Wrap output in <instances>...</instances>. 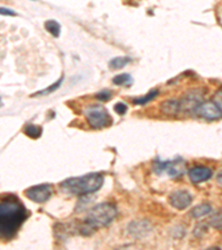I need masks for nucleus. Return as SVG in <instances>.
Here are the masks:
<instances>
[{
    "label": "nucleus",
    "mask_w": 222,
    "mask_h": 250,
    "mask_svg": "<svg viewBox=\"0 0 222 250\" xmlns=\"http://www.w3.org/2000/svg\"><path fill=\"white\" fill-rule=\"evenodd\" d=\"M27 217V209L16 197L0 200V240L14 238Z\"/></svg>",
    "instance_id": "nucleus-1"
},
{
    "label": "nucleus",
    "mask_w": 222,
    "mask_h": 250,
    "mask_svg": "<svg viewBox=\"0 0 222 250\" xmlns=\"http://www.w3.org/2000/svg\"><path fill=\"white\" fill-rule=\"evenodd\" d=\"M117 213L118 211L115 204L109 203L97 204L88 211L84 221L79 226V232L82 234H89L97 229L107 227L115 220Z\"/></svg>",
    "instance_id": "nucleus-2"
},
{
    "label": "nucleus",
    "mask_w": 222,
    "mask_h": 250,
    "mask_svg": "<svg viewBox=\"0 0 222 250\" xmlns=\"http://www.w3.org/2000/svg\"><path fill=\"white\" fill-rule=\"evenodd\" d=\"M104 185V176L99 172H91L81 177L69 178L60 184L62 190L76 196L95 194Z\"/></svg>",
    "instance_id": "nucleus-3"
},
{
    "label": "nucleus",
    "mask_w": 222,
    "mask_h": 250,
    "mask_svg": "<svg viewBox=\"0 0 222 250\" xmlns=\"http://www.w3.org/2000/svg\"><path fill=\"white\" fill-rule=\"evenodd\" d=\"M85 118L93 129H104L112 125V118L104 106L92 105L85 109Z\"/></svg>",
    "instance_id": "nucleus-4"
},
{
    "label": "nucleus",
    "mask_w": 222,
    "mask_h": 250,
    "mask_svg": "<svg viewBox=\"0 0 222 250\" xmlns=\"http://www.w3.org/2000/svg\"><path fill=\"white\" fill-rule=\"evenodd\" d=\"M194 113L207 120H218L222 118V88L218 90L212 99L203 101L195 109Z\"/></svg>",
    "instance_id": "nucleus-5"
},
{
    "label": "nucleus",
    "mask_w": 222,
    "mask_h": 250,
    "mask_svg": "<svg viewBox=\"0 0 222 250\" xmlns=\"http://www.w3.org/2000/svg\"><path fill=\"white\" fill-rule=\"evenodd\" d=\"M205 90L200 88H193L190 89L189 92L184 93L180 99H177V101H178L179 113H194L195 109L205 101V98H203L205 97Z\"/></svg>",
    "instance_id": "nucleus-6"
},
{
    "label": "nucleus",
    "mask_w": 222,
    "mask_h": 250,
    "mask_svg": "<svg viewBox=\"0 0 222 250\" xmlns=\"http://www.w3.org/2000/svg\"><path fill=\"white\" fill-rule=\"evenodd\" d=\"M155 172L158 175L161 173H167L169 177L177 178L183 175L184 172V162L183 159L178 158L175 160H167V161H156Z\"/></svg>",
    "instance_id": "nucleus-7"
},
{
    "label": "nucleus",
    "mask_w": 222,
    "mask_h": 250,
    "mask_svg": "<svg viewBox=\"0 0 222 250\" xmlns=\"http://www.w3.org/2000/svg\"><path fill=\"white\" fill-rule=\"evenodd\" d=\"M51 186L48 184L33 186V187H30L25 191V195L27 196V198L37 203H46L51 197Z\"/></svg>",
    "instance_id": "nucleus-8"
},
{
    "label": "nucleus",
    "mask_w": 222,
    "mask_h": 250,
    "mask_svg": "<svg viewBox=\"0 0 222 250\" xmlns=\"http://www.w3.org/2000/svg\"><path fill=\"white\" fill-rule=\"evenodd\" d=\"M169 202L172 207L178 210H184L192 203V196L187 190H177L172 192Z\"/></svg>",
    "instance_id": "nucleus-9"
},
{
    "label": "nucleus",
    "mask_w": 222,
    "mask_h": 250,
    "mask_svg": "<svg viewBox=\"0 0 222 250\" xmlns=\"http://www.w3.org/2000/svg\"><path fill=\"white\" fill-rule=\"evenodd\" d=\"M212 176V170L208 167H193L189 170V178L193 184H201L209 180Z\"/></svg>",
    "instance_id": "nucleus-10"
},
{
    "label": "nucleus",
    "mask_w": 222,
    "mask_h": 250,
    "mask_svg": "<svg viewBox=\"0 0 222 250\" xmlns=\"http://www.w3.org/2000/svg\"><path fill=\"white\" fill-rule=\"evenodd\" d=\"M152 227L148 221L146 220H139V221H133L128 227V230L131 236L134 238H142L146 237L150 232H151Z\"/></svg>",
    "instance_id": "nucleus-11"
},
{
    "label": "nucleus",
    "mask_w": 222,
    "mask_h": 250,
    "mask_svg": "<svg viewBox=\"0 0 222 250\" xmlns=\"http://www.w3.org/2000/svg\"><path fill=\"white\" fill-rule=\"evenodd\" d=\"M160 111L165 116L179 115L178 101H177L176 98H171V99H167L163 101L160 105Z\"/></svg>",
    "instance_id": "nucleus-12"
},
{
    "label": "nucleus",
    "mask_w": 222,
    "mask_h": 250,
    "mask_svg": "<svg viewBox=\"0 0 222 250\" xmlns=\"http://www.w3.org/2000/svg\"><path fill=\"white\" fill-rule=\"evenodd\" d=\"M131 62V58L129 57H116V58L111 59L109 62V68L112 70H119L125 68L127 65H129Z\"/></svg>",
    "instance_id": "nucleus-13"
},
{
    "label": "nucleus",
    "mask_w": 222,
    "mask_h": 250,
    "mask_svg": "<svg viewBox=\"0 0 222 250\" xmlns=\"http://www.w3.org/2000/svg\"><path fill=\"white\" fill-rule=\"evenodd\" d=\"M24 134L32 139H38L43 134V128L33 124L26 125L24 128Z\"/></svg>",
    "instance_id": "nucleus-14"
},
{
    "label": "nucleus",
    "mask_w": 222,
    "mask_h": 250,
    "mask_svg": "<svg viewBox=\"0 0 222 250\" xmlns=\"http://www.w3.org/2000/svg\"><path fill=\"white\" fill-rule=\"evenodd\" d=\"M210 213H211V206L208 203H202V204H199L197 207H194L193 209L190 211V216L193 218H200Z\"/></svg>",
    "instance_id": "nucleus-15"
},
{
    "label": "nucleus",
    "mask_w": 222,
    "mask_h": 250,
    "mask_svg": "<svg viewBox=\"0 0 222 250\" xmlns=\"http://www.w3.org/2000/svg\"><path fill=\"white\" fill-rule=\"evenodd\" d=\"M159 94V90L158 89H152L151 92H149L147 94L142 97H139V98H135V99L133 100V105H138V106H145L148 104V102L152 101Z\"/></svg>",
    "instance_id": "nucleus-16"
},
{
    "label": "nucleus",
    "mask_w": 222,
    "mask_h": 250,
    "mask_svg": "<svg viewBox=\"0 0 222 250\" xmlns=\"http://www.w3.org/2000/svg\"><path fill=\"white\" fill-rule=\"evenodd\" d=\"M44 28H46L47 31L50 33L52 37L58 38L60 36V31H61V27H60V24L56 20H47L44 22Z\"/></svg>",
    "instance_id": "nucleus-17"
},
{
    "label": "nucleus",
    "mask_w": 222,
    "mask_h": 250,
    "mask_svg": "<svg viewBox=\"0 0 222 250\" xmlns=\"http://www.w3.org/2000/svg\"><path fill=\"white\" fill-rule=\"evenodd\" d=\"M63 81V77H61L60 79H58V81H56L55 83H52L51 86L47 87L46 89L41 90V92H37L32 94V97H37V96H47L49 94H52L55 93L56 90H57L60 86H61V83Z\"/></svg>",
    "instance_id": "nucleus-18"
},
{
    "label": "nucleus",
    "mask_w": 222,
    "mask_h": 250,
    "mask_svg": "<svg viewBox=\"0 0 222 250\" xmlns=\"http://www.w3.org/2000/svg\"><path fill=\"white\" fill-rule=\"evenodd\" d=\"M112 82H114L116 86H128L133 82V77H131L129 74H120L114 77Z\"/></svg>",
    "instance_id": "nucleus-19"
},
{
    "label": "nucleus",
    "mask_w": 222,
    "mask_h": 250,
    "mask_svg": "<svg viewBox=\"0 0 222 250\" xmlns=\"http://www.w3.org/2000/svg\"><path fill=\"white\" fill-rule=\"evenodd\" d=\"M209 223L211 225L214 229L222 230V211L214 214L211 219L209 220Z\"/></svg>",
    "instance_id": "nucleus-20"
},
{
    "label": "nucleus",
    "mask_w": 222,
    "mask_h": 250,
    "mask_svg": "<svg viewBox=\"0 0 222 250\" xmlns=\"http://www.w3.org/2000/svg\"><path fill=\"white\" fill-rule=\"evenodd\" d=\"M112 98V93L108 89H104L96 94V99L100 101H108Z\"/></svg>",
    "instance_id": "nucleus-21"
},
{
    "label": "nucleus",
    "mask_w": 222,
    "mask_h": 250,
    "mask_svg": "<svg viewBox=\"0 0 222 250\" xmlns=\"http://www.w3.org/2000/svg\"><path fill=\"white\" fill-rule=\"evenodd\" d=\"M114 109L118 115L123 116L128 111V106L126 104H123V102H118V104L115 105Z\"/></svg>",
    "instance_id": "nucleus-22"
},
{
    "label": "nucleus",
    "mask_w": 222,
    "mask_h": 250,
    "mask_svg": "<svg viewBox=\"0 0 222 250\" xmlns=\"http://www.w3.org/2000/svg\"><path fill=\"white\" fill-rule=\"evenodd\" d=\"M0 15H1V16H9V17L17 16V14L15 13L14 10H11L9 8H5V7H0Z\"/></svg>",
    "instance_id": "nucleus-23"
},
{
    "label": "nucleus",
    "mask_w": 222,
    "mask_h": 250,
    "mask_svg": "<svg viewBox=\"0 0 222 250\" xmlns=\"http://www.w3.org/2000/svg\"><path fill=\"white\" fill-rule=\"evenodd\" d=\"M217 181L218 183H219L221 186H222V170L221 172L218 173V176H217Z\"/></svg>",
    "instance_id": "nucleus-24"
},
{
    "label": "nucleus",
    "mask_w": 222,
    "mask_h": 250,
    "mask_svg": "<svg viewBox=\"0 0 222 250\" xmlns=\"http://www.w3.org/2000/svg\"><path fill=\"white\" fill-rule=\"evenodd\" d=\"M33 1H35V0H33Z\"/></svg>",
    "instance_id": "nucleus-25"
}]
</instances>
